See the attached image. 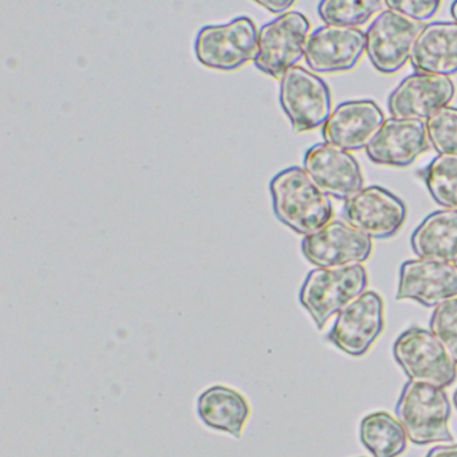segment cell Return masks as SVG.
<instances>
[{
	"label": "cell",
	"mask_w": 457,
	"mask_h": 457,
	"mask_svg": "<svg viewBox=\"0 0 457 457\" xmlns=\"http://www.w3.org/2000/svg\"><path fill=\"white\" fill-rule=\"evenodd\" d=\"M457 296V269L451 262L411 259L400 267L397 301L417 302L435 309Z\"/></svg>",
	"instance_id": "5bb4252c"
},
{
	"label": "cell",
	"mask_w": 457,
	"mask_h": 457,
	"mask_svg": "<svg viewBox=\"0 0 457 457\" xmlns=\"http://www.w3.org/2000/svg\"><path fill=\"white\" fill-rule=\"evenodd\" d=\"M309 33V20L298 12L279 15L262 26L253 60L255 68L272 79H282L304 57Z\"/></svg>",
	"instance_id": "5b68a950"
},
{
	"label": "cell",
	"mask_w": 457,
	"mask_h": 457,
	"mask_svg": "<svg viewBox=\"0 0 457 457\" xmlns=\"http://www.w3.org/2000/svg\"><path fill=\"white\" fill-rule=\"evenodd\" d=\"M384 4L381 0H322L318 4V15L326 26L358 29L381 14Z\"/></svg>",
	"instance_id": "7402d4cb"
},
{
	"label": "cell",
	"mask_w": 457,
	"mask_h": 457,
	"mask_svg": "<svg viewBox=\"0 0 457 457\" xmlns=\"http://www.w3.org/2000/svg\"><path fill=\"white\" fill-rule=\"evenodd\" d=\"M425 457H457V444L435 446Z\"/></svg>",
	"instance_id": "83f0119b"
},
{
	"label": "cell",
	"mask_w": 457,
	"mask_h": 457,
	"mask_svg": "<svg viewBox=\"0 0 457 457\" xmlns=\"http://www.w3.org/2000/svg\"><path fill=\"white\" fill-rule=\"evenodd\" d=\"M368 283V272L362 264L315 269L307 274L299 301L317 328L322 330L333 315L365 293Z\"/></svg>",
	"instance_id": "3957f363"
},
{
	"label": "cell",
	"mask_w": 457,
	"mask_h": 457,
	"mask_svg": "<svg viewBox=\"0 0 457 457\" xmlns=\"http://www.w3.org/2000/svg\"><path fill=\"white\" fill-rule=\"evenodd\" d=\"M274 213L296 234L309 237L330 223L333 203L303 168L280 170L270 183Z\"/></svg>",
	"instance_id": "6da1fadb"
},
{
	"label": "cell",
	"mask_w": 457,
	"mask_h": 457,
	"mask_svg": "<svg viewBox=\"0 0 457 457\" xmlns=\"http://www.w3.org/2000/svg\"><path fill=\"white\" fill-rule=\"evenodd\" d=\"M428 140L438 154L457 157V108L445 106L425 121Z\"/></svg>",
	"instance_id": "cb8c5ba5"
},
{
	"label": "cell",
	"mask_w": 457,
	"mask_h": 457,
	"mask_svg": "<svg viewBox=\"0 0 457 457\" xmlns=\"http://www.w3.org/2000/svg\"><path fill=\"white\" fill-rule=\"evenodd\" d=\"M197 413L211 429L240 438L251 416L247 398L234 387L215 385L200 395Z\"/></svg>",
	"instance_id": "d6986e66"
},
{
	"label": "cell",
	"mask_w": 457,
	"mask_h": 457,
	"mask_svg": "<svg viewBox=\"0 0 457 457\" xmlns=\"http://www.w3.org/2000/svg\"><path fill=\"white\" fill-rule=\"evenodd\" d=\"M360 440L373 457H398L405 452L409 438L397 417L374 411L361 421Z\"/></svg>",
	"instance_id": "44dd1931"
},
{
	"label": "cell",
	"mask_w": 457,
	"mask_h": 457,
	"mask_svg": "<svg viewBox=\"0 0 457 457\" xmlns=\"http://www.w3.org/2000/svg\"><path fill=\"white\" fill-rule=\"evenodd\" d=\"M429 330L440 339L457 363V296L435 307L430 317Z\"/></svg>",
	"instance_id": "d4e9b609"
},
{
	"label": "cell",
	"mask_w": 457,
	"mask_h": 457,
	"mask_svg": "<svg viewBox=\"0 0 457 457\" xmlns=\"http://www.w3.org/2000/svg\"><path fill=\"white\" fill-rule=\"evenodd\" d=\"M344 216L347 224L370 239H387L405 223L406 207L392 192L371 186L345 202Z\"/></svg>",
	"instance_id": "8fae6325"
},
{
	"label": "cell",
	"mask_w": 457,
	"mask_h": 457,
	"mask_svg": "<svg viewBox=\"0 0 457 457\" xmlns=\"http://www.w3.org/2000/svg\"><path fill=\"white\" fill-rule=\"evenodd\" d=\"M452 263H453L454 267H456V269H457V256H456V258H454V261L452 262Z\"/></svg>",
	"instance_id": "4dcf8cb0"
},
{
	"label": "cell",
	"mask_w": 457,
	"mask_h": 457,
	"mask_svg": "<svg viewBox=\"0 0 457 457\" xmlns=\"http://www.w3.org/2000/svg\"><path fill=\"white\" fill-rule=\"evenodd\" d=\"M258 31L251 18L239 17L227 25L204 26L195 41V54L202 65L232 71L255 60Z\"/></svg>",
	"instance_id": "8992f818"
},
{
	"label": "cell",
	"mask_w": 457,
	"mask_h": 457,
	"mask_svg": "<svg viewBox=\"0 0 457 457\" xmlns=\"http://www.w3.org/2000/svg\"><path fill=\"white\" fill-rule=\"evenodd\" d=\"M425 25L400 12L385 10L366 30V54L382 74L400 71L411 60V47Z\"/></svg>",
	"instance_id": "ba28073f"
},
{
	"label": "cell",
	"mask_w": 457,
	"mask_h": 457,
	"mask_svg": "<svg viewBox=\"0 0 457 457\" xmlns=\"http://www.w3.org/2000/svg\"><path fill=\"white\" fill-rule=\"evenodd\" d=\"M416 73L448 77L457 74V23L433 22L425 25L411 53Z\"/></svg>",
	"instance_id": "ac0fdd59"
},
{
	"label": "cell",
	"mask_w": 457,
	"mask_h": 457,
	"mask_svg": "<svg viewBox=\"0 0 457 457\" xmlns=\"http://www.w3.org/2000/svg\"><path fill=\"white\" fill-rule=\"evenodd\" d=\"M451 411L444 387L424 382H406L395 405V417L416 445L452 443Z\"/></svg>",
	"instance_id": "7a4b0ae2"
},
{
	"label": "cell",
	"mask_w": 457,
	"mask_h": 457,
	"mask_svg": "<svg viewBox=\"0 0 457 457\" xmlns=\"http://www.w3.org/2000/svg\"><path fill=\"white\" fill-rule=\"evenodd\" d=\"M451 15L454 20V23H457V0L453 2L451 6Z\"/></svg>",
	"instance_id": "f1b7e54d"
},
{
	"label": "cell",
	"mask_w": 457,
	"mask_h": 457,
	"mask_svg": "<svg viewBox=\"0 0 457 457\" xmlns=\"http://www.w3.org/2000/svg\"><path fill=\"white\" fill-rule=\"evenodd\" d=\"M385 4L393 12H400L417 22L424 23L437 14L441 4L438 0H430V2H427V0H386Z\"/></svg>",
	"instance_id": "484cf974"
},
{
	"label": "cell",
	"mask_w": 457,
	"mask_h": 457,
	"mask_svg": "<svg viewBox=\"0 0 457 457\" xmlns=\"http://www.w3.org/2000/svg\"><path fill=\"white\" fill-rule=\"evenodd\" d=\"M384 301L365 291L337 314L328 339L352 357H362L384 330Z\"/></svg>",
	"instance_id": "9c48e42d"
},
{
	"label": "cell",
	"mask_w": 457,
	"mask_h": 457,
	"mask_svg": "<svg viewBox=\"0 0 457 457\" xmlns=\"http://www.w3.org/2000/svg\"><path fill=\"white\" fill-rule=\"evenodd\" d=\"M280 106L296 133L323 127L331 114V95L317 74L295 66L280 79Z\"/></svg>",
	"instance_id": "52a82bcc"
},
{
	"label": "cell",
	"mask_w": 457,
	"mask_h": 457,
	"mask_svg": "<svg viewBox=\"0 0 457 457\" xmlns=\"http://www.w3.org/2000/svg\"><path fill=\"white\" fill-rule=\"evenodd\" d=\"M385 122L379 106L371 100L341 103L323 125L325 143L346 152L368 148Z\"/></svg>",
	"instance_id": "2e32d148"
},
{
	"label": "cell",
	"mask_w": 457,
	"mask_h": 457,
	"mask_svg": "<svg viewBox=\"0 0 457 457\" xmlns=\"http://www.w3.org/2000/svg\"><path fill=\"white\" fill-rule=\"evenodd\" d=\"M411 245L419 259L452 263L457 256V211L428 215L411 234Z\"/></svg>",
	"instance_id": "ffe728a7"
},
{
	"label": "cell",
	"mask_w": 457,
	"mask_h": 457,
	"mask_svg": "<svg viewBox=\"0 0 457 457\" xmlns=\"http://www.w3.org/2000/svg\"><path fill=\"white\" fill-rule=\"evenodd\" d=\"M256 4L259 6L264 7V9L269 10V12H274V14H287V10L290 9L291 6H294V0H280V2H272V0H269V2H264V0H256Z\"/></svg>",
	"instance_id": "4316f807"
},
{
	"label": "cell",
	"mask_w": 457,
	"mask_h": 457,
	"mask_svg": "<svg viewBox=\"0 0 457 457\" xmlns=\"http://www.w3.org/2000/svg\"><path fill=\"white\" fill-rule=\"evenodd\" d=\"M429 145L425 121L392 117L385 120L366 148V154L376 164L405 168L413 164Z\"/></svg>",
	"instance_id": "e0dca14e"
},
{
	"label": "cell",
	"mask_w": 457,
	"mask_h": 457,
	"mask_svg": "<svg viewBox=\"0 0 457 457\" xmlns=\"http://www.w3.org/2000/svg\"><path fill=\"white\" fill-rule=\"evenodd\" d=\"M421 175L432 199L444 210L457 211V157L438 154Z\"/></svg>",
	"instance_id": "603a6c76"
},
{
	"label": "cell",
	"mask_w": 457,
	"mask_h": 457,
	"mask_svg": "<svg viewBox=\"0 0 457 457\" xmlns=\"http://www.w3.org/2000/svg\"><path fill=\"white\" fill-rule=\"evenodd\" d=\"M365 52L366 37L361 29L322 26L307 38L304 58L312 71L342 73L354 69Z\"/></svg>",
	"instance_id": "4fadbf2b"
},
{
	"label": "cell",
	"mask_w": 457,
	"mask_h": 457,
	"mask_svg": "<svg viewBox=\"0 0 457 457\" xmlns=\"http://www.w3.org/2000/svg\"><path fill=\"white\" fill-rule=\"evenodd\" d=\"M453 403H454V406H456V409H457V389H456V392H454V395H453Z\"/></svg>",
	"instance_id": "f546056e"
},
{
	"label": "cell",
	"mask_w": 457,
	"mask_h": 457,
	"mask_svg": "<svg viewBox=\"0 0 457 457\" xmlns=\"http://www.w3.org/2000/svg\"><path fill=\"white\" fill-rule=\"evenodd\" d=\"M303 170L334 199L345 200L363 189L360 164L350 152L328 143L315 144L304 154Z\"/></svg>",
	"instance_id": "7c38bea8"
},
{
	"label": "cell",
	"mask_w": 457,
	"mask_h": 457,
	"mask_svg": "<svg viewBox=\"0 0 457 457\" xmlns=\"http://www.w3.org/2000/svg\"><path fill=\"white\" fill-rule=\"evenodd\" d=\"M456 87L448 77L413 73L403 79L387 98L393 119L427 121L436 112L449 106Z\"/></svg>",
	"instance_id": "9a60e30c"
},
{
	"label": "cell",
	"mask_w": 457,
	"mask_h": 457,
	"mask_svg": "<svg viewBox=\"0 0 457 457\" xmlns=\"http://www.w3.org/2000/svg\"><path fill=\"white\" fill-rule=\"evenodd\" d=\"M393 357L409 381L438 387L451 386L457 378V363L440 339L427 328H408L393 345Z\"/></svg>",
	"instance_id": "277c9868"
},
{
	"label": "cell",
	"mask_w": 457,
	"mask_h": 457,
	"mask_svg": "<svg viewBox=\"0 0 457 457\" xmlns=\"http://www.w3.org/2000/svg\"><path fill=\"white\" fill-rule=\"evenodd\" d=\"M370 237L341 220H331L302 240L304 258L317 269L362 264L370 258Z\"/></svg>",
	"instance_id": "30bf717a"
}]
</instances>
